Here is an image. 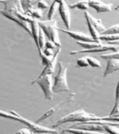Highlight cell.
<instances>
[{"label":"cell","instance_id":"28","mask_svg":"<svg viewBox=\"0 0 119 134\" xmlns=\"http://www.w3.org/2000/svg\"><path fill=\"white\" fill-rule=\"evenodd\" d=\"M105 131L111 134H119V129L116 126L111 125H103Z\"/></svg>","mask_w":119,"mask_h":134},{"label":"cell","instance_id":"20","mask_svg":"<svg viewBox=\"0 0 119 134\" xmlns=\"http://www.w3.org/2000/svg\"><path fill=\"white\" fill-rule=\"evenodd\" d=\"M0 116L1 117H4L6 119H12V120H15L19 122H20V118H19V114H18L16 111L12 110V111L8 113L2 110H0Z\"/></svg>","mask_w":119,"mask_h":134},{"label":"cell","instance_id":"8","mask_svg":"<svg viewBox=\"0 0 119 134\" xmlns=\"http://www.w3.org/2000/svg\"><path fill=\"white\" fill-rule=\"evenodd\" d=\"M59 12L62 19V21L65 24L68 30L70 29V24H71V16H70V8L69 6L67 5L65 1L63 0H59Z\"/></svg>","mask_w":119,"mask_h":134},{"label":"cell","instance_id":"5","mask_svg":"<svg viewBox=\"0 0 119 134\" xmlns=\"http://www.w3.org/2000/svg\"><path fill=\"white\" fill-rule=\"evenodd\" d=\"M37 83L40 86L44 95V98L51 100L53 99V91H52V75H45L42 77L37 78L31 83L32 84Z\"/></svg>","mask_w":119,"mask_h":134},{"label":"cell","instance_id":"40","mask_svg":"<svg viewBox=\"0 0 119 134\" xmlns=\"http://www.w3.org/2000/svg\"><path fill=\"white\" fill-rule=\"evenodd\" d=\"M38 134H47V133H38Z\"/></svg>","mask_w":119,"mask_h":134},{"label":"cell","instance_id":"18","mask_svg":"<svg viewBox=\"0 0 119 134\" xmlns=\"http://www.w3.org/2000/svg\"><path fill=\"white\" fill-rule=\"evenodd\" d=\"M31 31H32V36L33 37L34 43L36 44V47L38 49V51L39 50V44H38V36H39V26L37 23V20L36 19H34L31 23Z\"/></svg>","mask_w":119,"mask_h":134},{"label":"cell","instance_id":"6","mask_svg":"<svg viewBox=\"0 0 119 134\" xmlns=\"http://www.w3.org/2000/svg\"><path fill=\"white\" fill-rule=\"evenodd\" d=\"M19 118H20V122L23 123L25 124L28 127L29 129H30L32 133H47V134H57L58 131L57 130H54L53 129H50V128H47V127L42 126L39 124H35L32 121H29L28 119L23 118L22 116L19 115Z\"/></svg>","mask_w":119,"mask_h":134},{"label":"cell","instance_id":"37","mask_svg":"<svg viewBox=\"0 0 119 134\" xmlns=\"http://www.w3.org/2000/svg\"><path fill=\"white\" fill-rule=\"evenodd\" d=\"M101 120H104V121H113V122H117L119 123V117H101Z\"/></svg>","mask_w":119,"mask_h":134},{"label":"cell","instance_id":"36","mask_svg":"<svg viewBox=\"0 0 119 134\" xmlns=\"http://www.w3.org/2000/svg\"><path fill=\"white\" fill-rule=\"evenodd\" d=\"M44 47H45V48H47V49H52V50H54V49H55V48H58L52 41H49V40L45 42Z\"/></svg>","mask_w":119,"mask_h":134},{"label":"cell","instance_id":"26","mask_svg":"<svg viewBox=\"0 0 119 134\" xmlns=\"http://www.w3.org/2000/svg\"><path fill=\"white\" fill-rule=\"evenodd\" d=\"M119 34V24H115L113 26H111L108 29H106V30L101 34V35H105V34Z\"/></svg>","mask_w":119,"mask_h":134},{"label":"cell","instance_id":"10","mask_svg":"<svg viewBox=\"0 0 119 134\" xmlns=\"http://www.w3.org/2000/svg\"><path fill=\"white\" fill-rule=\"evenodd\" d=\"M119 49V46L117 45H111L108 44H103L101 46L98 47H96L92 49H83V50H78V51H73L70 52V55H75L77 54H81V53H96V52H102L108 51V50H112L113 52H118Z\"/></svg>","mask_w":119,"mask_h":134},{"label":"cell","instance_id":"4","mask_svg":"<svg viewBox=\"0 0 119 134\" xmlns=\"http://www.w3.org/2000/svg\"><path fill=\"white\" fill-rule=\"evenodd\" d=\"M0 2L2 3L5 7L4 10L7 11L13 14L14 15L17 16L22 20L27 21L29 23H31L34 19L25 14L21 6L20 1H0Z\"/></svg>","mask_w":119,"mask_h":134},{"label":"cell","instance_id":"33","mask_svg":"<svg viewBox=\"0 0 119 134\" xmlns=\"http://www.w3.org/2000/svg\"><path fill=\"white\" fill-rule=\"evenodd\" d=\"M37 7L40 9H46L48 7V4L44 1V0H41V1H37Z\"/></svg>","mask_w":119,"mask_h":134},{"label":"cell","instance_id":"11","mask_svg":"<svg viewBox=\"0 0 119 134\" xmlns=\"http://www.w3.org/2000/svg\"><path fill=\"white\" fill-rule=\"evenodd\" d=\"M58 30H60L62 32L67 34L70 36L73 39H77L80 41H86V42H101V40H94L93 37L87 34L82 31H73V30H65L61 28H58Z\"/></svg>","mask_w":119,"mask_h":134},{"label":"cell","instance_id":"2","mask_svg":"<svg viewBox=\"0 0 119 134\" xmlns=\"http://www.w3.org/2000/svg\"><path fill=\"white\" fill-rule=\"evenodd\" d=\"M37 20L39 28L43 31L45 36L49 41H52L58 48H61V43L58 34V28L57 26V19L52 20Z\"/></svg>","mask_w":119,"mask_h":134},{"label":"cell","instance_id":"23","mask_svg":"<svg viewBox=\"0 0 119 134\" xmlns=\"http://www.w3.org/2000/svg\"><path fill=\"white\" fill-rule=\"evenodd\" d=\"M58 8H59V2H58V1H53L52 5L49 7L48 14H47L48 20H52V18H53V16L54 15L55 12H57Z\"/></svg>","mask_w":119,"mask_h":134},{"label":"cell","instance_id":"35","mask_svg":"<svg viewBox=\"0 0 119 134\" xmlns=\"http://www.w3.org/2000/svg\"><path fill=\"white\" fill-rule=\"evenodd\" d=\"M42 53H43L45 56H47V57H52L54 56V50H52V49H47V48H45V49L42 51Z\"/></svg>","mask_w":119,"mask_h":134},{"label":"cell","instance_id":"25","mask_svg":"<svg viewBox=\"0 0 119 134\" xmlns=\"http://www.w3.org/2000/svg\"><path fill=\"white\" fill-rule=\"evenodd\" d=\"M99 39L101 41H118L119 40V34H105V35H101L99 37Z\"/></svg>","mask_w":119,"mask_h":134},{"label":"cell","instance_id":"30","mask_svg":"<svg viewBox=\"0 0 119 134\" xmlns=\"http://www.w3.org/2000/svg\"><path fill=\"white\" fill-rule=\"evenodd\" d=\"M77 66L78 67H88L89 66V64H88V62L87 61V59H86V57H83L82 58H80L77 60Z\"/></svg>","mask_w":119,"mask_h":134},{"label":"cell","instance_id":"16","mask_svg":"<svg viewBox=\"0 0 119 134\" xmlns=\"http://www.w3.org/2000/svg\"><path fill=\"white\" fill-rule=\"evenodd\" d=\"M85 16H86V18L88 19V20L90 21L91 24L96 28V30L98 31L99 33L101 34L106 30V27L104 26V25L102 23L101 19L96 18L95 16L91 15L88 12H85Z\"/></svg>","mask_w":119,"mask_h":134},{"label":"cell","instance_id":"31","mask_svg":"<svg viewBox=\"0 0 119 134\" xmlns=\"http://www.w3.org/2000/svg\"><path fill=\"white\" fill-rule=\"evenodd\" d=\"M40 57H41V59H42V64L44 65V66H47V65L48 64L49 62L52 61V58H53V57H47V56H45L43 53H42V54L40 55Z\"/></svg>","mask_w":119,"mask_h":134},{"label":"cell","instance_id":"15","mask_svg":"<svg viewBox=\"0 0 119 134\" xmlns=\"http://www.w3.org/2000/svg\"><path fill=\"white\" fill-rule=\"evenodd\" d=\"M60 50H61V48H57V49L54 52V56H53V58H52V60L51 62H49L48 64L45 66L44 69H43V71H42L41 74L39 75V76L37 78L42 77L43 76H45V75H52V73L54 72V67H55V65H56V63H57V59L58 55H59V53L60 52Z\"/></svg>","mask_w":119,"mask_h":134},{"label":"cell","instance_id":"7","mask_svg":"<svg viewBox=\"0 0 119 134\" xmlns=\"http://www.w3.org/2000/svg\"><path fill=\"white\" fill-rule=\"evenodd\" d=\"M21 6L27 15L33 19H40L42 17V11L35 7L34 1H20Z\"/></svg>","mask_w":119,"mask_h":134},{"label":"cell","instance_id":"34","mask_svg":"<svg viewBox=\"0 0 119 134\" xmlns=\"http://www.w3.org/2000/svg\"><path fill=\"white\" fill-rule=\"evenodd\" d=\"M14 134H33V133L28 128H24V129H20V130L15 132Z\"/></svg>","mask_w":119,"mask_h":134},{"label":"cell","instance_id":"9","mask_svg":"<svg viewBox=\"0 0 119 134\" xmlns=\"http://www.w3.org/2000/svg\"><path fill=\"white\" fill-rule=\"evenodd\" d=\"M74 95H75V93H71L66 99L62 100L61 102L58 103L57 105H55V106H54L53 107H52V108H49L42 116H40L39 119L35 121V124H39V123H41V122H42V121H44V120H46L47 119H48L50 116H52L53 114H55V113L59 110L60 108H61V106H62L63 104H65V103H67V102H69V101H70V100H72Z\"/></svg>","mask_w":119,"mask_h":134},{"label":"cell","instance_id":"27","mask_svg":"<svg viewBox=\"0 0 119 134\" xmlns=\"http://www.w3.org/2000/svg\"><path fill=\"white\" fill-rule=\"evenodd\" d=\"M87 61L88 62V64L89 66H91L92 67H101V63L99 60L96 59V58L92 57H86Z\"/></svg>","mask_w":119,"mask_h":134},{"label":"cell","instance_id":"29","mask_svg":"<svg viewBox=\"0 0 119 134\" xmlns=\"http://www.w3.org/2000/svg\"><path fill=\"white\" fill-rule=\"evenodd\" d=\"M101 58H103L104 59L108 60V59H118L119 60V51L113 53L107 54H102L101 55Z\"/></svg>","mask_w":119,"mask_h":134},{"label":"cell","instance_id":"14","mask_svg":"<svg viewBox=\"0 0 119 134\" xmlns=\"http://www.w3.org/2000/svg\"><path fill=\"white\" fill-rule=\"evenodd\" d=\"M89 7L95 9L98 13H103V12H108L112 10V4H106L102 2L101 1H88Z\"/></svg>","mask_w":119,"mask_h":134},{"label":"cell","instance_id":"19","mask_svg":"<svg viewBox=\"0 0 119 134\" xmlns=\"http://www.w3.org/2000/svg\"><path fill=\"white\" fill-rule=\"evenodd\" d=\"M65 132L73 134H104L103 133H101V132L90 131H86V130H82V129H73V128H68V129L63 130L62 133H64Z\"/></svg>","mask_w":119,"mask_h":134},{"label":"cell","instance_id":"3","mask_svg":"<svg viewBox=\"0 0 119 134\" xmlns=\"http://www.w3.org/2000/svg\"><path fill=\"white\" fill-rule=\"evenodd\" d=\"M59 70L57 75L54 76V83L52 86V91L54 93L60 92H70V90L67 81V70L68 65H65L62 62H58Z\"/></svg>","mask_w":119,"mask_h":134},{"label":"cell","instance_id":"12","mask_svg":"<svg viewBox=\"0 0 119 134\" xmlns=\"http://www.w3.org/2000/svg\"><path fill=\"white\" fill-rule=\"evenodd\" d=\"M0 13L2 14V15H4L7 18L9 19L10 20L14 21V22L19 24V26H22V28L24 29L27 32H28L30 36H32V31H31V25H30V23H29L27 21H23L20 19L19 18H18L17 16H16L15 15H14L13 14L5 10H1L0 11Z\"/></svg>","mask_w":119,"mask_h":134},{"label":"cell","instance_id":"22","mask_svg":"<svg viewBox=\"0 0 119 134\" xmlns=\"http://www.w3.org/2000/svg\"><path fill=\"white\" fill-rule=\"evenodd\" d=\"M89 7L88 4V1H78L77 2L71 4L69 6V8L70 9H78L80 10H86Z\"/></svg>","mask_w":119,"mask_h":134},{"label":"cell","instance_id":"39","mask_svg":"<svg viewBox=\"0 0 119 134\" xmlns=\"http://www.w3.org/2000/svg\"><path fill=\"white\" fill-rule=\"evenodd\" d=\"M115 9H116V10H118V9H119V4L118 6H117V7Z\"/></svg>","mask_w":119,"mask_h":134},{"label":"cell","instance_id":"17","mask_svg":"<svg viewBox=\"0 0 119 134\" xmlns=\"http://www.w3.org/2000/svg\"><path fill=\"white\" fill-rule=\"evenodd\" d=\"M119 70V60L118 59H108L107 63V66L103 74V77H106L112 73Z\"/></svg>","mask_w":119,"mask_h":134},{"label":"cell","instance_id":"38","mask_svg":"<svg viewBox=\"0 0 119 134\" xmlns=\"http://www.w3.org/2000/svg\"><path fill=\"white\" fill-rule=\"evenodd\" d=\"M119 100V80L117 84L116 89V98H115V103Z\"/></svg>","mask_w":119,"mask_h":134},{"label":"cell","instance_id":"21","mask_svg":"<svg viewBox=\"0 0 119 134\" xmlns=\"http://www.w3.org/2000/svg\"><path fill=\"white\" fill-rule=\"evenodd\" d=\"M77 44L86 50L92 49L96 47H98L103 44V42H86V41H78Z\"/></svg>","mask_w":119,"mask_h":134},{"label":"cell","instance_id":"1","mask_svg":"<svg viewBox=\"0 0 119 134\" xmlns=\"http://www.w3.org/2000/svg\"><path fill=\"white\" fill-rule=\"evenodd\" d=\"M101 117L96 116V114H90L86 112L84 109H79L77 111H73L67 116L62 117L56 121V123L52 126V128H57L61 125L68 122H80V123H86L89 121H97L100 120Z\"/></svg>","mask_w":119,"mask_h":134},{"label":"cell","instance_id":"24","mask_svg":"<svg viewBox=\"0 0 119 134\" xmlns=\"http://www.w3.org/2000/svg\"><path fill=\"white\" fill-rule=\"evenodd\" d=\"M86 21H87L88 28H89V30H90V32H91V36L93 37V39H94V40H100V39H99V37L101 36V34L99 33L98 31L96 30V28L91 24V23L90 22V21L88 20V18H86Z\"/></svg>","mask_w":119,"mask_h":134},{"label":"cell","instance_id":"13","mask_svg":"<svg viewBox=\"0 0 119 134\" xmlns=\"http://www.w3.org/2000/svg\"><path fill=\"white\" fill-rule=\"evenodd\" d=\"M70 128L77 129H82L86 131H96V132H103L105 131L103 125L98 124H93V123H79V124L73 125Z\"/></svg>","mask_w":119,"mask_h":134},{"label":"cell","instance_id":"32","mask_svg":"<svg viewBox=\"0 0 119 134\" xmlns=\"http://www.w3.org/2000/svg\"><path fill=\"white\" fill-rule=\"evenodd\" d=\"M119 114V100L118 101H117L115 103V106L112 109L111 112L109 114L108 117H112V116H115V115H116V114Z\"/></svg>","mask_w":119,"mask_h":134}]
</instances>
